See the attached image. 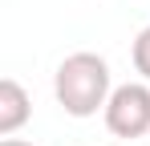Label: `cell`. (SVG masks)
<instances>
[{"label": "cell", "instance_id": "6", "mask_svg": "<svg viewBox=\"0 0 150 146\" xmlns=\"http://www.w3.org/2000/svg\"><path fill=\"white\" fill-rule=\"evenodd\" d=\"M114 146H130V142H114Z\"/></svg>", "mask_w": 150, "mask_h": 146}, {"label": "cell", "instance_id": "5", "mask_svg": "<svg viewBox=\"0 0 150 146\" xmlns=\"http://www.w3.org/2000/svg\"><path fill=\"white\" fill-rule=\"evenodd\" d=\"M0 146H33V142H21V138H4Z\"/></svg>", "mask_w": 150, "mask_h": 146}, {"label": "cell", "instance_id": "1", "mask_svg": "<svg viewBox=\"0 0 150 146\" xmlns=\"http://www.w3.org/2000/svg\"><path fill=\"white\" fill-rule=\"evenodd\" d=\"M53 94H57L61 110L69 118H93L98 110H105V101L114 94L105 57H98V53H69L53 73Z\"/></svg>", "mask_w": 150, "mask_h": 146}, {"label": "cell", "instance_id": "3", "mask_svg": "<svg viewBox=\"0 0 150 146\" xmlns=\"http://www.w3.org/2000/svg\"><path fill=\"white\" fill-rule=\"evenodd\" d=\"M28 118H33V101H28L25 85L12 81V77H4V81H0V134L12 138Z\"/></svg>", "mask_w": 150, "mask_h": 146}, {"label": "cell", "instance_id": "4", "mask_svg": "<svg viewBox=\"0 0 150 146\" xmlns=\"http://www.w3.org/2000/svg\"><path fill=\"white\" fill-rule=\"evenodd\" d=\"M130 57H134V69L142 73V81H150V24L134 37V45H130Z\"/></svg>", "mask_w": 150, "mask_h": 146}, {"label": "cell", "instance_id": "2", "mask_svg": "<svg viewBox=\"0 0 150 146\" xmlns=\"http://www.w3.org/2000/svg\"><path fill=\"white\" fill-rule=\"evenodd\" d=\"M101 114H105V130L122 142H134V138L150 134V85L146 81L118 85Z\"/></svg>", "mask_w": 150, "mask_h": 146}]
</instances>
